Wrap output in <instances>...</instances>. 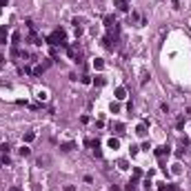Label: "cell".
Here are the masks:
<instances>
[{
	"label": "cell",
	"mask_w": 191,
	"mask_h": 191,
	"mask_svg": "<svg viewBox=\"0 0 191 191\" xmlns=\"http://www.w3.org/2000/svg\"><path fill=\"white\" fill-rule=\"evenodd\" d=\"M45 42H47L49 47H67V33H65V29H56L53 33H49V36L45 38Z\"/></svg>",
	"instance_id": "1"
},
{
	"label": "cell",
	"mask_w": 191,
	"mask_h": 191,
	"mask_svg": "<svg viewBox=\"0 0 191 191\" xmlns=\"http://www.w3.org/2000/svg\"><path fill=\"white\" fill-rule=\"evenodd\" d=\"M153 153H156V158H165V156H169V147H165V144H162V147H156V149H153Z\"/></svg>",
	"instance_id": "2"
},
{
	"label": "cell",
	"mask_w": 191,
	"mask_h": 191,
	"mask_svg": "<svg viewBox=\"0 0 191 191\" xmlns=\"http://www.w3.org/2000/svg\"><path fill=\"white\" fill-rule=\"evenodd\" d=\"M7 33H9V29L2 25L0 27V45H7Z\"/></svg>",
	"instance_id": "3"
},
{
	"label": "cell",
	"mask_w": 191,
	"mask_h": 191,
	"mask_svg": "<svg viewBox=\"0 0 191 191\" xmlns=\"http://www.w3.org/2000/svg\"><path fill=\"white\" fill-rule=\"evenodd\" d=\"M18 42H20V31H13V33H11V45L18 47Z\"/></svg>",
	"instance_id": "4"
},
{
	"label": "cell",
	"mask_w": 191,
	"mask_h": 191,
	"mask_svg": "<svg viewBox=\"0 0 191 191\" xmlns=\"http://www.w3.org/2000/svg\"><path fill=\"white\" fill-rule=\"evenodd\" d=\"M116 98H118V100H125V98H127V91L122 89V87H118V89H116Z\"/></svg>",
	"instance_id": "5"
},
{
	"label": "cell",
	"mask_w": 191,
	"mask_h": 191,
	"mask_svg": "<svg viewBox=\"0 0 191 191\" xmlns=\"http://www.w3.org/2000/svg\"><path fill=\"white\" fill-rule=\"evenodd\" d=\"M18 153H20V156H22V158H27V156H29V153H31V149H29V147H25V144H22V147H20V149H18Z\"/></svg>",
	"instance_id": "6"
},
{
	"label": "cell",
	"mask_w": 191,
	"mask_h": 191,
	"mask_svg": "<svg viewBox=\"0 0 191 191\" xmlns=\"http://www.w3.org/2000/svg\"><path fill=\"white\" fill-rule=\"evenodd\" d=\"M113 129H116V133H125V125L122 122H113Z\"/></svg>",
	"instance_id": "7"
},
{
	"label": "cell",
	"mask_w": 191,
	"mask_h": 191,
	"mask_svg": "<svg viewBox=\"0 0 191 191\" xmlns=\"http://www.w3.org/2000/svg\"><path fill=\"white\" fill-rule=\"evenodd\" d=\"M105 25H107V27H113V25H116L113 16H107V18H105Z\"/></svg>",
	"instance_id": "8"
},
{
	"label": "cell",
	"mask_w": 191,
	"mask_h": 191,
	"mask_svg": "<svg viewBox=\"0 0 191 191\" xmlns=\"http://www.w3.org/2000/svg\"><path fill=\"white\" fill-rule=\"evenodd\" d=\"M109 147H111V149H118V147H120V142H118L116 138H111V140H109Z\"/></svg>",
	"instance_id": "9"
},
{
	"label": "cell",
	"mask_w": 191,
	"mask_h": 191,
	"mask_svg": "<svg viewBox=\"0 0 191 191\" xmlns=\"http://www.w3.org/2000/svg\"><path fill=\"white\" fill-rule=\"evenodd\" d=\"M136 133H138V136H144V133H147V129H144V125H138V129H136Z\"/></svg>",
	"instance_id": "10"
},
{
	"label": "cell",
	"mask_w": 191,
	"mask_h": 191,
	"mask_svg": "<svg viewBox=\"0 0 191 191\" xmlns=\"http://www.w3.org/2000/svg\"><path fill=\"white\" fill-rule=\"evenodd\" d=\"M33 138H36V133H33V131H29V133H27V136H25V140H27V142H31Z\"/></svg>",
	"instance_id": "11"
},
{
	"label": "cell",
	"mask_w": 191,
	"mask_h": 191,
	"mask_svg": "<svg viewBox=\"0 0 191 191\" xmlns=\"http://www.w3.org/2000/svg\"><path fill=\"white\" fill-rule=\"evenodd\" d=\"M38 98H40V100H47V98H49V93H47V91H38Z\"/></svg>",
	"instance_id": "12"
},
{
	"label": "cell",
	"mask_w": 191,
	"mask_h": 191,
	"mask_svg": "<svg viewBox=\"0 0 191 191\" xmlns=\"http://www.w3.org/2000/svg\"><path fill=\"white\" fill-rule=\"evenodd\" d=\"M42 71H45V67H42V65H40V67H36V69H33V74H36V76H40Z\"/></svg>",
	"instance_id": "13"
},
{
	"label": "cell",
	"mask_w": 191,
	"mask_h": 191,
	"mask_svg": "<svg viewBox=\"0 0 191 191\" xmlns=\"http://www.w3.org/2000/svg\"><path fill=\"white\" fill-rule=\"evenodd\" d=\"M74 149V144H71V142H67V144H62V151H71Z\"/></svg>",
	"instance_id": "14"
},
{
	"label": "cell",
	"mask_w": 191,
	"mask_h": 191,
	"mask_svg": "<svg viewBox=\"0 0 191 191\" xmlns=\"http://www.w3.org/2000/svg\"><path fill=\"white\" fill-rule=\"evenodd\" d=\"M175 127H178V129H182V127H184V118H178V122H175Z\"/></svg>",
	"instance_id": "15"
},
{
	"label": "cell",
	"mask_w": 191,
	"mask_h": 191,
	"mask_svg": "<svg viewBox=\"0 0 191 191\" xmlns=\"http://www.w3.org/2000/svg\"><path fill=\"white\" fill-rule=\"evenodd\" d=\"M96 84H98V87H102V84H105V78H102V76H98V78H96Z\"/></svg>",
	"instance_id": "16"
},
{
	"label": "cell",
	"mask_w": 191,
	"mask_h": 191,
	"mask_svg": "<svg viewBox=\"0 0 191 191\" xmlns=\"http://www.w3.org/2000/svg\"><path fill=\"white\" fill-rule=\"evenodd\" d=\"M158 191H167V184H160V187H158Z\"/></svg>",
	"instance_id": "17"
},
{
	"label": "cell",
	"mask_w": 191,
	"mask_h": 191,
	"mask_svg": "<svg viewBox=\"0 0 191 191\" xmlns=\"http://www.w3.org/2000/svg\"><path fill=\"white\" fill-rule=\"evenodd\" d=\"M0 165H2V158H0Z\"/></svg>",
	"instance_id": "18"
}]
</instances>
